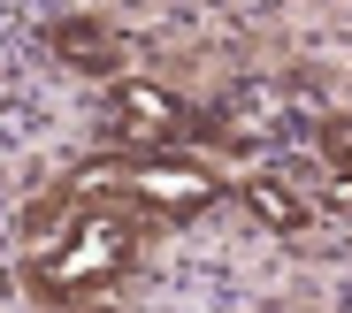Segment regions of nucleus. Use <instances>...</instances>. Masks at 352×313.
<instances>
[{"mask_svg":"<svg viewBox=\"0 0 352 313\" xmlns=\"http://www.w3.org/2000/svg\"><path fill=\"white\" fill-rule=\"evenodd\" d=\"M115 115H123L131 138H153V146L176 130V122H184V107H176L161 84H115Z\"/></svg>","mask_w":352,"mask_h":313,"instance_id":"obj_3","label":"nucleus"},{"mask_svg":"<svg viewBox=\"0 0 352 313\" xmlns=\"http://www.w3.org/2000/svg\"><path fill=\"white\" fill-rule=\"evenodd\" d=\"M131 268V229L115 222V214H92L69 229V244L38 268L46 290H85V283H107V275H123Z\"/></svg>","mask_w":352,"mask_h":313,"instance_id":"obj_1","label":"nucleus"},{"mask_svg":"<svg viewBox=\"0 0 352 313\" xmlns=\"http://www.w3.org/2000/svg\"><path fill=\"white\" fill-rule=\"evenodd\" d=\"M245 207H253V214H261L268 229H299V222H307V207L291 199L276 176H253V183H245Z\"/></svg>","mask_w":352,"mask_h":313,"instance_id":"obj_6","label":"nucleus"},{"mask_svg":"<svg viewBox=\"0 0 352 313\" xmlns=\"http://www.w3.org/2000/svg\"><path fill=\"white\" fill-rule=\"evenodd\" d=\"M222 115L238 122V130H283V92L276 84H238L222 100Z\"/></svg>","mask_w":352,"mask_h":313,"instance_id":"obj_4","label":"nucleus"},{"mask_svg":"<svg viewBox=\"0 0 352 313\" xmlns=\"http://www.w3.org/2000/svg\"><path fill=\"white\" fill-rule=\"evenodd\" d=\"M54 54H69L77 69H115V38L100 23H62L54 31Z\"/></svg>","mask_w":352,"mask_h":313,"instance_id":"obj_5","label":"nucleus"},{"mask_svg":"<svg viewBox=\"0 0 352 313\" xmlns=\"http://www.w3.org/2000/svg\"><path fill=\"white\" fill-rule=\"evenodd\" d=\"M92 313H115V305H92Z\"/></svg>","mask_w":352,"mask_h":313,"instance_id":"obj_9","label":"nucleus"},{"mask_svg":"<svg viewBox=\"0 0 352 313\" xmlns=\"http://www.w3.org/2000/svg\"><path fill=\"white\" fill-rule=\"evenodd\" d=\"M329 207H352V168H337V183H329Z\"/></svg>","mask_w":352,"mask_h":313,"instance_id":"obj_8","label":"nucleus"},{"mask_svg":"<svg viewBox=\"0 0 352 313\" xmlns=\"http://www.w3.org/2000/svg\"><path fill=\"white\" fill-rule=\"evenodd\" d=\"M322 153H329L337 168H352V115H337V122H322Z\"/></svg>","mask_w":352,"mask_h":313,"instance_id":"obj_7","label":"nucleus"},{"mask_svg":"<svg viewBox=\"0 0 352 313\" xmlns=\"http://www.w3.org/2000/svg\"><path fill=\"white\" fill-rule=\"evenodd\" d=\"M138 192H146V207H161V214H199V207L214 199V176H199V168H184V161H146V168H138Z\"/></svg>","mask_w":352,"mask_h":313,"instance_id":"obj_2","label":"nucleus"}]
</instances>
